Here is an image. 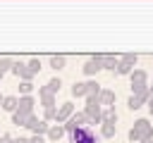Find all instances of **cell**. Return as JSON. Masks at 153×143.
I'll return each instance as SVG.
<instances>
[{"label":"cell","instance_id":"cell-1","mask_svg":"<svg viewBox=\"0 0 153 143\" xmlns=\"http://www.w3.org/2000/svg\"><path fill=\"white\" fill-rule=\"evenodd\" d=\"M143 138H153V124L148 119H136L134 126L129 129V141L131 143H139Z\"/></svg>","mask_w":153,"mask_h":143},{"label":"cell","instance_id":"cell-2","mask_svg":"<svg viewBox=\"0 0 153 143\" xmlns=\"http://www.w3.org/2000/svg\"><path fill=\"white\" fill-rule=\"evenodd\" d=\"M67 136H69V143H96L98 141V136H96V131L91 126H79Z\"/></svg>","mask_w":153,"mask_h":143},{"label":"cell","instance_id":"cell-3","mask_svg":"<svg viewBox=\"0 0 153 143\" xmlns=\"http://www.w3.org/2000/svg\"><path fill=\"white\" fill-rule=\"evenodd\" d=\"M131 79V93H141V91H148V74L143 69H134L129 74Z\"/></svg>","mask_w":153,"mask_h":143},{"label":"cell","instance_id":"cell-4","mask_svg":"<svg viewBox=\"0 0 153 143\" xmlns=\"http://www.w3.org/2000/svg\"><path fill=\"white\" fill-rule=\"evenodd\" d=\"M84 112L88 117V124H103V105L100 102H86Z\"/></svg>","mask_w":153,"mask_h":143},{"label":"cell","instance_id":"cell-5","mask_svg":"<svg viewBox=\"0 0 153 143\" xmlns=\"http://www.w3.org/2000/svg\"><path fill=\"white\" fill-rule=\"evenodd\" d=\"M79 126H88V117H86V112H74V114L65 122V131H67V133H72V131L79 129Z\"/></svg>","mask_w":153,"mask_h":143},{"label":"cell","instance_id":"cell-6","mask_svg":"<svg viewBox=\"0 0 153 143\" xmlns=\"http://www.w3.org/2000/svg\"><path fill=\"white\" fill-rule=\"evenodd\" d=\"M26 129H29V131H33V133H41V136H43V133H48V129H50V126H48V122H45V119H38L36 114H29V119H26Z\"/></svg>","mask_w":153,"mask_h":143},{"label":"cell","instance_id":"cell-7","mask_svg":"<svg viewBox=\"0 0 153 143\" xmlns=\"http://www.w3.org/2000/svg\"><path fill=\"white\" fill-rule=\"evenodd\" d=\"M134 64H136V55L134 52H127L120 57V67H117V74H131L134 72Z\"/></svg>","mask_w":153,"mask_h":143},{"label":"cell","instance_id":"cell-8","mask_svg":"<svg viewBox=\"0 0 153 143\" xmlns=\"http://www.w3.org/2000/svg\"><path fill=\"white\" fill-rule=\"evenodd\" d=\"M100 69H103V55H93V57H88L86 64H84V74H86V76H93V74H98Z\"/></svg>","mask_w":153,"mask_h":143},{"label":"cell","instance_id":"cell-9","mask_svg":"<svg viewBox=\"0 0 153 143\" xmlns=\"http://www.w3.org/2000/svg\"><path fill=\"white\" fill-rule=\"evenodd\" d=\"M72 114H74V105H72V102H62V105L57 107V112H55V122H57V124H65Z\"/></svg>","mask_w":153,"mask_h":143},{"label":"cell","instance_id":"cell-10","mask_svg":"<svg viewBox=\"0 0 153 143\" xmlns=\"http://www.w3.org/2000/svg\"><path fill=\"white\" fill-rule=\"evenodd\" d=\"M148 98H151V93H148V91H141V93H131V98L127 100V105H129V110H139L143 102H148Z\"/></svg>","mask_w":153,"mask_h":143},{"label":"cell","instance_id":"cell-11","mask_svg":"<svg viewBox=\"0 0 153 143\" xmlns=\"http://www.w3.org/2000/svg\"><path fill=\"white\" fill-rule=\"evenodd\" d=\"M33 105H36V100H33L31 95H19V105H17V110H19L22 114H33Z\"/></svg>","mask_w":153,"mask_h":143},{"label":"cell","instance_id":"cell-12","mask_svg":"<svg viewBox=\"0 0 153 143\" xmlns=\"http://www.w3.org/2000/svg\"><path fill=\"white\" fill-rule=\"evenodd\" d=\"M98 102L103 105V107H115V93L112 91H100V95H98Z\"/></svg>","mask_w":153,"mask_h":143},{"label":"cell","instance_id":"cell-13","mask_svg":"<svg viewBox=\"0 0 153 143\" xmlns=\"http://www.w3.org/2000/svg\"><path fill=\"white\" fill-rule=\"evenodd\" d=\"M117 67H120V57H117V55H103V69L115 72Z\"/></svg>","mask_w":153,"mask_h":143},{"label":"cell","instance_id":"cell-14","mask_svg":"<svg viewBox=\"0 0 153 143\" xmlns=\"http://www.w3.org/2000/svg\"><path fill=\"white\" fill-rule=\"evenodd\" d=\"M65 133H67V131H65V124H55V126L48 129V138H50V141H60Z\"/></svg>","mask_w":153,"mask_h":143},{"label":"cell","instance_id":"cell-15","mask_svg":"<svg viewBox=\"0 0 153 143\" xmlns=\"http://www.w3.org/2000/svg\"><path fill=\"white\" fill-rule=\"evenodd\" d=\"M38 95H41V102H43L45 110H48V107H55V95H53V93H45L43 88H38Z\"/></svg>","mask_w":153,"mask_h":143},{"label":"cell","instance_id":"cell-16","mask_svg":"<svg viewBox=\"0 0 153 143\" xmlns=\"http://www.w3.org/2000/svg\"><path fill=\"white\" fill-rule=\"evenodd\" d=\"M17 105H19V98H14V95H5V98H2V110L14 112V110H17Z\"/></svg>","mask_w":153,"mask_h":143},{"label":"cell","instance_id":"cell-17","mask_svg":"<svg viewBox=\"0 0 153 143\" xmlns=\"http://www.w3.org/2000/svg\"><path fill=\"white\" fill-rule=\"evenodd\" d=\"M86 93H88L86 81H84V83H81V81H76V83L72 86V95H74V98H86Z\"/></svg>","mask_w":153,"mask_h":143},{"label":"cell","instance_id":"cell-18","mask_svg":"<svg viewBox=\"0 0 153 143\" xmlns=\"http://www.w3.org/2000/svg\"><path fill=\"white\" fill-rule=\"evenodd\" d=\"M103 124H117V112H115V107H105V110H103Z\"/></svg>","mask_w":153,"mask_h":143},{"label":"cell","instance_id":"cell-19","mask_svg":"<svg viewBox=\"0 0 153 143\" xmlns=\"http://www.w3.org/2000/svg\"><path fill=\"white\" fill-rule=\"evenodd\" d=\"M60 86H62V83H60V79H50V81H48V83L43 86V91H45V93H53V95H55V93L60 91Z\"/></svg>","mask_w":153,"mask_h":143},{"label":"cell","instance_id":"cell-20","mask_svg":"<svg viewBox=\"0 0 153 143\" xmlns=\"http://www.w3.org/2000/svg\"><path fill=\"white\" fill-rule=\"evenodd\" d=\"M26 119H29V114H22L19 110L12 112V124H17V126H26Z\"/></svg>","mask_w":153,"mask_h":143},{"label":"cell","instance_id":"cell-21","mask_svg":"<svg viewBox=\"0 0 153 143\" xmlns=\"http://www.w3.org/2000/svg\"><path fill=\"white\" fill-rule=\"evenodd\" d=\"M115 133H117V126H115V124H103V126H100V136H103V138H112Z\"/></svg>","mask_w":153,"mask_h":143},{"label":"cell","instance_id":"cell-22","mask_svg":"<svg viewBox=\"0 0 153 143\" xmlns=\"http://www.w3.org/2000/svg\"><path fill=\"white\" fill-rule=\"evenodd\" d=\"M50 67L53 69H62L65 67V55H53L50 57Z\"/></svg>","mask_w":153,"mask_h":143},{"label":"cell","instance_id":"cell-23","mask_svg":"<svg viewBox=\"0 0 153 143\" xmlns=\"http://www.w3.org/2000/svg\"><path fill=\"white\" fill-rule=\"evenodd\" d=\"M12 64H14L12 57H2V60H0V72H2V74H5V72H12Z\"/></svg>","mask_w":153,"mask_h":143},{"label":"cell","instance_id":"cell-24","mask_svg":"<svg viewBox=\"0 0 153 143\" xmlns=\"http://www.w3.org/2000/svg\"><path fill=\"white\" fill-rule=\"evenodd\" d=\"M31 91H33V83L31 81H19V93L22 95H29Z\"/></svg>","mask_w":153,"mask_h":143},{"label":"cell","instance_id":"cell-25","mask_svg":"<svg viewBox=\"0 0 153 143\" xmlns=\"http://www.w3.org/2000/svg\"><path fill=\"white\" fill-rule=\"evenodd\" d=\"M26 64H29V69H31L33 74H38V69H41V60H38V57H33V60H29Z\"/></svg>","mask_w":153,"mask_h":143},{"label":"cell","instance_id":"cell-26","mask_svg":"<svg viewBox=\"0 0 153 143\" xmlns=\"http://www.w3.org/2000/svg\"><path fill=\"white\" fill-rule=\"evenodd\" d=\"M55 112H57V107H48V110L43 112V119H45V122H50V119H55Z\"/></svg>","mask_w":153,"mask_h":143},{"label":"cell","instance_id":"cell-27","mask_svg":"<svg viewBox=\"0 0 153 143\" xmlns=\"http://www.w3.org/2000/svg\"><path fill=\"white\" fill-rule=\"evenodd\" d=\"M12 141H14L12 133H2V136H0V143H12Z\"/></svg>","mask_w":153,"mask_h":143},{"label":"cell","instance_id":"cell-28","mask_svg":"<svg viewBox=\"0 0 153 143\" xmlns=\"http://www.w3.org/2000/svg\"><path fill=\"white\" fill-rule=\"evenodd\" d=\"M29 143H45V141H43V136H41V133H33V136L29 138Z\"/></svg>","mask_w":153,"mask_h":143},{"label":"cell","instance_id":"cell-29","mask_svg":"<svg viewBox=\"0 0 153 143\" xmlns=\"http://www.w3.org/2000/svg\"><path fill=\"white\" fill-rule=\"evenodd\" d=\"M12 143H29V138H24V136H17Z\"/></svg>","mask_w":153,"mask_h":143},{"label":"cell","instance_id":"cell-30","mask_svg":"<svg viewBox=\"0 0 153 143\" xmlns=\"http://www.w3.org/2000/svg\"><path fill=\"white\" fill-rule=\"evenodd\" d=\"M148 110H151V114H153V98H148Z\"/></svg>","mask_w":153,"mask_h":143},{"label":"cell","instance_id":"cell-31","mask_svg":"<svg viewBox=\"0 0 153 143\" xmlns=\"http://www.w3.org/2000/svg\"><path fill=\"white\" fill-rule=\"evenodd\" d=\"M139 143H153V138H143V141H139Z\"/></svg>","mask_w":153,"mask_h":143},{"label":"cell","instance_id":"cell-32","mask_svg":"<svg viewBox=\"0 0 153 143\" xmlns=\"http://www.w3.org/2000/svg\"><path fill=\"white\" fill-rule=\"evenodd\" d=\"M148 93H151V98H153V86H148Z\"/></svg>","mask_w":153,"mask_h":143},{"label":"cell","instance_id":"cell-33","mask_svg":"<svg viewBox=\"0 0 153 143\" xmlns=\"http://www.w3.org/2000/svg\"><path fill=\"white\" fill-rule=\"evenodd\" d=\"M2 98H5V95H0V107H2Z\"/></svg>","mask_w":153,"mask_h":143}]
</instances>
